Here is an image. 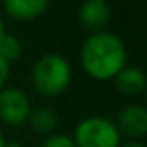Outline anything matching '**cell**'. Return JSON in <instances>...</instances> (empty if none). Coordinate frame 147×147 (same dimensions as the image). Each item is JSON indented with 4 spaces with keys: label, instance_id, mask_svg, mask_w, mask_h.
<instances>
[{
    "label": "cell",
    "instance_id": "6da1fadb",
    "mask_svg": "<svg viewBox=\"0 0 147 147\" xmlns=\"http://www.w3.org/2000/svg\"><path fill=\"white\" fill-rule=\"evenodd\" d=\"M126 49L123 40L109 31L92 33L82 47V64L88 75L104 80L125 67Z\"/></svg>",
    "mask_w": 147,
    "mask_h": 147
},
{
    "label": "cell",
    "instance_id": "7a4b0ae2",
    "mask_svg": "<svg viewBox=\"0 0 147 147\" xmlns=\"http://www.w3.org/2000/svg\"><path fill=\"white\" fill-rule=\"evenodd\" d=\"M31 78L40 94L57 95L71 82V66L61 54H45L35 62Z\"/></svg>",
    "mask_w": 147,
    "mask_h": 147
},
{
    "label": "cell",
    "instance_id": "3957f363",
    "mask_svg": "<svg viewBox=\"0 0 147 147\" xmlns=\"http://www.w3.org/2000/svg\"><path fill=\"white\" fill-rule=\"evenodd\" d=\"M73 142L76 147H119V130L107 118L90 116L78 123Z\"/></svg>",
    "mask_w": 147,
    "mask_h": 147
},
{
    "label": "cell",
    "instance_id": "277c9868",
    "mask_svg": "<svg viewBox=\"0 0 147 147\" xmlns=\"http://www.w3.org/2000/svg\"><path fill=\"white\" fill-rule=\"evenodd\" d=\"M28 95L14 87L4 88L0 92V118L9 125H21L30 116Z\"/></svg>",
    "mask_w": 147,
    "mask_h": 147
},
{
    "label": "cell",
    "instance_id": "5b68a950",
    "mask_svg": "<svg viewBox=\"0 0 147 147\" xmlns=\"http://www.w3.org/2000/svg\"><path fill=\"white\" fill-rule=\"evenodd\" d=\"M78 18L82 24L92 31H102V28L109 23L111 18V7L104 0H87L82 4L78 11Z\"/></svg>",
    "mask_w": 147,
    "mask_h": 147
},
{
    "label": "cell",
    "instance_id": "8992f818",
    "mask_svg": "<svg viewBox=\"0 0 147 147\" xmlns=\"http://www.w3.org/2000/svg\"><path fill=\"white\" fill-rule=\"evenodd\" d=\"M118 130L130 137H142L147 131V111L144 106L130 104L118 116Z\"/></svg>",
    "mask_w": 147,
    "mask_h": 147
},
{
    "label": "cell",
    "instance_id": "52a82bcc",
    "mask_svg": "<svg viewBox=\"0 0 147 147\" xmlns=\"http://www.w3.org/2000/svg\"><path fill=\"white\" fill-rule=\"evenodd\" d=\"M5 11L18 19H33L43 14L49 7L47 0H5Z\"/></svg>",
    "mask_w": 147,
    "mask_h": 147
},
{
    "label": "cell",
    "instance_id": "ba28073f",
    "mask_svg": "<svg viewBox=\"0 0 147 147\" xmlns=\"http://www.w3.org/2000/svg\"><path fill=\"white\" fill-rule=\"evenodd\" d=\"M114 82L116 87L125 94H138L145 88V75L137 66L119 69L114 76Z\"/></svg>",
    "mask_w": 147,
    "mask_h": 147
},
{
    "label": "cell",
    "instance_id": "9c48e42d",
    "mask_svg": "<svg viewBox=\"0 0 147 147\" xmlns=\"http://www.w3.org/2000/svg\"><path fill=\"white\" fill-rule=\"evenodd\" d=\"M28 118H30L31 126L35 130H38V131H50L55 126V123H57L54 111H50L47 107H40L36 111H30Z\"/></svg>",
    "mask_w": 147,
    "mask_h": 147
},
{
    "label": "cell",
    "instance_id": "30bf717a",
    "mask_svg": "<svg viewBox=\"0 0 147 147\" xmlns=\"http://www.w3.org/2000/svg\"><path fill=\"white\" fill-rule=\"evenodd\" d=\"M21 52V43L18 40V36L5 33L2 38H0V57H4L7 62L14 61Z\"/></svg>",
    "mask_w": 147,
    "mask_h": 147
},
{
    "label": "cell",
    "instance_id": "8fae6325",
    "mask_svg": "<svg viewBox=\"0 0 147 147\" xmlns=\"http://www.w3.org/2000/svg\"><path fill=\"white\" fill-rule=\"evenodd\" d=\"M40 147H76L75 145V142H73V138L71 137H67V135H52V137H49Z\"/></svg>",
    "mask_w": 147,
    "mask_h": 147
},
{
    "label": "cell",
    "instance_id": "7c38bea8",
    "mask_svg": "<svg viewBox=\"0 0 147 147\" xmlns=\"http://www.w3.org/2000/svg\"><path fill=\"white\" fill-rule=\"evenodd\" d=\"M9 78V62L4 59V57H0V87H2Z\"/></svg>",
    "mask_w": 147,
    "mask_h": 147
},
{
    "label": "cell",
    "instance_id": "4fadbf2b",
    "mask_svg": "<svg viewBox=\"0 0 147 147\" xmlns=\"http://www.w3.org/2000/svg\"><path fill=\"white\" fill-rule=\"evenodd\" d=\"M4 35H5V26H4V21L0 19V38H2Z\"/></svg>",
    "mask_w": 147,
    "mask_h": 147
},
{
    "label": "cell",
    "instance_id": "5bb4252c",
    "mask_svg": "<svg viewBox=\"0 0 147 147\" xmlns=\"http://www.w3.org/2000/svg\"><path fill=\"white\" fill-rule=\"evenodd\" d=\"M5 147H23V145L19 142H9V144L5 142Z\"/></svg>",
    "mask_w": 147,
    "mask_h": 147
},
{
    "label": "cell",
    "instance_id": "9a60e30c",
    "mask_svg": "<svg viewBox=\"0 0 147 147\" xmlns=\"http://www.w3.org/2000/svg\"><path fill=\"white\" fill-rule=\"evenodd\" d=\"M123 147H144L142 144H137V142H130V144H126V145H123Z\"/></svg>",
    "mask_w": 147,
    "mask_h": 147
},
{
    "label": "cell",
    "instance_id": "2e32d148",
    "mask_svg": "<svg viewBox=\"0 0 147 147\" xmlns=\"http://www.w3.org/2000/svg\"><path fill=\"white\" fill-rule=\"evenodd\" d=\"M0 147H5V138H4L2 133H0Z\"/></svg>",
    "mask_w": 147,
    "mask_h": 147
}]
</instances>
